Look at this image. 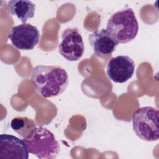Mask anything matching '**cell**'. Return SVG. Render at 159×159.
<instances>
[{
	"label": "cell",
	"instance_id": "30bf717a",
	"mask_svg": "<svg viewBox=\"0 0 159 159\" xmlns=\"http://www.w3.org/2000/svg\"><path fill=\"white\" fill-rule=\"evenodd\" d=\"M9 12L17 17L22 24L26 23L27 19L34 17L35 5L28 0H11L7 3Z\"/></svg>",
	"mask_w": 159,
	"mask_h": 159
},
{
	"label": "cell",
	"instance_id": "9c48e42d",
	"mask_svg": "<svg viewBox=\"0 0 159 159\" xmlns=\"http://www.w3.org/2000/svg\"><path fill=\"white\" fill-rule=\"evenodd\" d=\"M88 40L94 53L100 57L111 55L119 44L104 29L96 30L89 34Z\"/></svg>",
	"mask_w": 159,
	"mask_h": 159
},
{
	"label": "cell",
	"instance_id": "5b68a950",
	"mask_svg": "<svg viewBox=\"0 0 159 159\" xmlns=\"http://www.w3.org/2000/svg\"><path fill=\"white\" fill-rule=\"evenodd\" d=\"M60 53L67 60L78 61L84 50L82 36L76 28H68L61 34V40L58 45Z\"/></svg>",
	"mask_w": 159,
	"mask_h": 159
},
{
	"label": "cell",
	"instance_id": "ba28073f",
	"mask_svg": "<svg viewBox=\"0 0 159 159\" xmlns=\"http://www.w3.org/2000/svg\"><path fill=\"white\" fill-rule=\"evenodd\" d=\"M29 152L23 140L12 135H0V159H28Z\"/></svg>",
	"mask_w": 159,
	"mask_h": 159
},
{
	"label": "cell",
	"instance_id": "3957f363",
	"mask_svg": "<svg viewBox=\"0 0 159 159\" xmlns=\"http://www.w3.org/2000/svg\"><path fill=\"white\" fill-rule=\"evenodd\" d=\"M22 140L28 152L39 158H55L60 152L58 142L53 134L45 127L37 126L30 137Z\"/></svg>",
	"mask_w": 159,
	"mask_h": 159
},
{
	"label": "cell",
	"instance_id": "6da1fadb",
	"mask_svg": "<svg viewBox=\"0 0 159 159\" xmlns=\"http://www.w3.org/2000/svg\"><path fill=\"white\" fill-rule=\"evenodd\" d=\"M31 81L44 98L57 96L66 89L69 78L66 70L58 65H37L32 69Z\"/></svg>",
	"mask_w": 159,
	"mask_h": 159
},
{
	"label": "cell",
	"instance_id": "52a82bcc",
	"mask_svg": "<svg viewBox=\"0 0 159 159\" xmlns=\"http://www.w3.org/2000/svg\"><path fill=\"white\" fill-rule=\"evenodd\" d=\"M135 72V63L127 55H119L111 58L106 67L108 78L114 83H124L130 79Z\"/></svg>",
	"mask_w": 159,
	"mask_h": 159
},
{
	"label": "cell",
	"instance_id": "8fae6325",
	"mask_svg": "<svg viewBox=\"0 0 159 159\" xmlns=\"http://www.w3.org/2000/svg\"><path fill=\"white\" fill-rule=\"evenodd\" d=\"M11 126L14 131L23 139L30 137L37 127L32 120L25 117H16L12 119Z\"/></svg>",
	"mask_w": 159,
	"mask_h": 159
},
{
	"label": "cell",
	"instance_id": "7a4b0ae2",
	"mask_svg": "<svg viewBox=\"0 0 159 159\" xmlns=\"http://www.w3.org/2000/svg\"><path fill=\"white\" fill-rule=\"evenodd\" d=\"M106 30L118 43L134 40L139 32V23L133 9L126 8L113 14L108 19Z\"/></svg>",
	"mask_w": 159,
	"mask_h": 159
},
{
	"label": "cell",
	"instance_id": "277c9868",
	"mask_svg": "<svg viewBox=\"0 0 159 159\" xmlns=\"http://www.w3.org/2000/svg\"><path fill=\"white\" fill-rule=\"evenodd\" d=\"M158 110L152 106L136 109L132 114L133 130L137 137L147 142H154L159 138Z\"/></svg>",
	"mask_w": 159,
	"mask_h": 159
},
{
	"label": "cell",
	"instance_id": "8992f818",
	"mask_svg": "<svg viewBox=\"0 0 159 159\" xmlns=\"http://www.w3.org/2000/svg\"><path fill=\"white\" fill-rule=\"evenodd\" d=\"M7 37L12 45L19 50H30L35 48L40 40V32L37 28L27 23L12 27Z\"/></svg>",
	"mask_w": 159,
	"mask_h": 159
}]
</instances>
